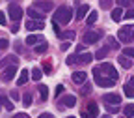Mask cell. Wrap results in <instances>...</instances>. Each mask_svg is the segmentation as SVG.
I'll return each mask as SVG.
<instances>
[{"label":"cell","mask_w":134,"mask_h":118,"mask_svg":"<svg viewBox=\"0 0 134 118\" xmlns=\"http://www.w3.org/2000/svg\"><path fill=\"white\" fill-rule=\"evenodd\" d=\"M73 19V9L67 8V6H60L56 11H54V17H52V23H62V24H67Z\"/></svg>","instance_id":"1"},{"label":"cell","mask_w":134,"mask_h":118,"mask_svg":"<svg viewBox=\"0 0 134 118\" xmlns=\"http://www.w3.org/2000/svg\"><path fill=\"white\" fill-rule=\"evenodd\" d=\"M117 38H119V41H125V43H129V41L134 38V24L123 26V28L119 30V34H117Z\"/></svg>","instance_id":"2"},{"label":"cell","mask_w":134,"mask_h":118,"mask_svg":"<svg viewBox=\"0 0 134 118\" xmlns=\"http://www.w3.org/2000/svg\"><path fill=\"white\" fill-rule=\"evenodd\" d=\"M8 13H9V17H11L13 21H19L21 17H23V8H21V6H17V4H9Z\"/></svg>","instance_id":"3"},{"label":"cell","mask_w":134,"mask_h":118,"mask_svg":"<svg viewBox=\"0 0 134 118\" xmlns=\"http://www.w3.org/2000/svg\"><path fill=\"white\" fill-rule=\"evenodd\" d=\"M100 38H103V32H86V34H84V43H95V41H99Z\"/></svg>","instance_id":"4"},{"label":"cell","mask_w":134,"mask_h":118,"mask_svg":"<svg viewBox=\"0 0 134 118\" xmlns=\"http://www.w3.org/2000/svg\"><path fill=\"white\" fill-rule=\"evenodd\" d=\"M15 73H17V66H15V64H11L9 67H6V70H4V73H2V81H4V82L11 81V79L15 77Z\"/></svg>","instance_id":"5"},{"label":"cell","mask_w":134,"mask_h":118,"mask_svg":"<svg viewBox=\"0 0 134 118\" xmlns=\"http://www.w3.org/2000/svg\"><path fill=\"white\" fill-rule=\"evenodd\" d=\"M103 101H106V103L112 107V105H119V101H121V96L119 94H106L103 97Z\"/></svg>","instance_id":"6"},{"label":"cell","mask_w":134,"mask_h":118,"mask_svg":"<svg viewBox=\"0 0 134 118\" xmlns=\"http://www.w3.org/2000/svg\"><path fill=\"white\" fill-rule=\"evenodd\" d=\"M95 82L99 84V86H103V88H110V86H114V81H112V79H104L103 75L97 77V79H95Z\"/></svg>","instance_id":"7"},{"label":"cell","mask_w":134,"mask_h":118,"mask_svg":"<svg viewBox=\"0 0 134 118\" xmlns=\"http://www.w3.org/2000/svg\"><path fill=\"white\" fill-rule=\"evenodd\" d=\"M26 28L28 30H43L45 28V23L43 21H28L26 23Z\"/></svg>","instance_id":"8"},{"label":"cell","mask_w":134,"mask_h":118,"mask_svg":"<svg viewBox=\"0 0 134 118\" xmlns=\"http://www.w3.org/2000/svg\"><path fill=\"white\" fill-rule=\"evenodd\" d=\"M36 8H39V11H52V2H43V0H39V2H36Z\"/></svg>","instance_id":"9"},{"label":"cell","mask_w":134,"mask_h":118,"mask_svg":"<svg viewBox=\"0 0 134 118\" xmlns=\"http://www.w3.org/2000/svg\"><path fill=\"white\" fill-rule=\"evenodd\" d=\"M86 79H88V73H86V71H75V73H73V81L78 82V84H80V82H86Z\"/></svg>","instance_id":"10"},{"label":"cell","mask_w":134,"mask_h":118,"mask_svg":"<svg viewBox=\"0 0 134 118\" xmlns=\"http://www.w3.org/2000/svg\"><path fill=\"white\" fill-rule=\"evenodd\" d=\"M28 15L32 17V21H43V17H45V15L39 13L36 8H30V9H28Z\"/></svg>","instance_id":"11"},{"label":"cell","mask_w":134,"mask_h":118,"mask_svg":"<svg viewBox=\"0 0 134 118\" xmlns=\"http://www.w3.org/2000/svg\"><path fill=\"white\" fill-rule=\"evenodd\" d=\"M88 11H90V6L88 4H82V6H78L76 17H78V19H84V15H88Z\"/></svg>","instance_id":"12"},{"label":"cell","mask_w":134,"mask_h":118,"mask_svg":"<svg viewBox=\"0 0 134 118\" xmlns=\"http://www.w3.org/2000/svg\"><path fill=\"white\" fill-rule=\"evenodd\" d=\"M63 105L65 107H75L76 105V97L75 96H65L63 97Z\"/></svg>","instance_id":"13"},{"label":"cell","mask_w":134,"mask_h":118,"mask_svg":"<svg viewBox=\"0 0 134 118\" xmlns=\"http://www.w3.org/2000/svg\"><path fill=\"white\" fill-rule=\"evenodd\" d=\"M78 56V62H82V64H90L91 60H93V55H90V53H84V55H76Z\"/></svg>","instance_id":"14"},{"label":"cell","mask_w":134,"mask_h":118,"mask_svg":"<svg viewBox=\"0 0 134 118\" xmlns=\"http://www.w3.org/2000/svg\"><path fill=\"white\" fill-rule=\"evenodd\" d=\"M28 79H30V73H28V71L24 70V71H21L19 79H17V84H19V86H23V84H24V82H26Z\"/></svg>","instance_id":"15"},{"label":"cell","mask_w":134,"mask_h":118,"mask_svg":"<svg viewBox=\"0 0 134 118\" xmlns=\"http://www.w3.org/2000/svg\"><path fill=\"white\" fill-rule=\"evenodd\" d=\"M108 51H110L108 47H100V49L97 51V55H95L93 58H97V60H103V58H104V56L108 55Z\"/></svg>","instance_id":"16"},{"label":"cell","mask_w":134,"mask_h":118,"mask_svg":"<svg viewBox=\"0 0 134 118\" xmlns=\"http://www.w3.org/2000/svg\"><path fill=\"white\" fill-rule=\"evenodd\" d=\"M88 112H90V116H99V107L93 103V101L88 105Z\"/></svg>","instance_id":"17"},{"label":"cell","mask_w":134,"mask_h":118,"mask_svg":"<svg viewBox=\"0 0 134 118\" xmlns=\"http://www.w3.org/2000/svg\"><path fill=\"white\" fill-rule=\"evenodd\" d=\"M41 77H43V71L39 70V67H34V70H32V79L39 82V79H41Z\"/></svg>","instance_id":"18"},{"label":"cell","mask_w":134,"mask_h":118,"mask_svg":"<svg viewBox=\"0 0 134 118\" xmlns=\"http://www.w3.org/2000/svg\"><path fill=\"white\" fill-rule=\"evenodd\" d=\"M0 103H2L8 111H13V103H11V101L8 99V97H4V96H0Z\"/></svg>","instance_id":"19"},{"label":"cell","mask_w":134,"mask_h":118,"mask_svg":"<svg viewBox=\"0 0 134 118\" xmlns=\"http://www.w3.org/2000/svg\"><path fill=\"white\" fill-rule=\"evenodd\" d=\"M39 94H41V101H47V97H48V88L45 86V84H39Z\"/></svg>","instance_id":"20"},{"label":"cell","mask_w":134,"mask_h":118,"mask_svg":"<svg viewBox=\"0 0 134 118\" xmlns=\"http://www.w3.org/2000/svg\"><path fill=\"white\" fill-rule=\"evenodd\" d=\"M119 64L125 67V70H129V67H132V60L130 58H125V56H119Z\"/></svg>","instance_id":"21"},{"label":"cell","mask_w":134,"mask_h":118,"mask_svg":"<svg viewBox=\"0 0 134 118\" xmlns=\"http://www.w3.org/2000/svg\"><path fill=\"white\" fill-rule=\"evenodd\" d=\"M121 17H123V9H121V8H115V9L112 11V19H114V21H119Z\"/></svg>","instance_id":"22"},{"label":"cell","mask_w":134,"mask_h":118,"mask_svg":"<svg viewBox=\"0 0 134 118\" xmlns=\"http://www.w3.org/2000/svg\"><path fill=\"white\" fill-rule=\"evenodd\" d=\"M123 112H125V116H129V118H132L134 116V105L132 103H129L125 109H123Z\"/></svg>","instance_id":"23"},{"label":"cell","mask_w":134,"mask_h":118,"mask_svg":"<svg viewBox=\"0 0 134 118\" xmlns=\"http://www.w3.org/2000/svg\"><path fill=\"white\" fill-rule=\"evenodd\" d=\"M58 38H62V40H75V32H73V30H69V32H63V34H60Z\"/></svg>","instance_id":"24"},{"label":"cell","mask_w":134,"mask_h":118,"mask_svg":"<svg viewBox=\"0 0 134 118\" xmlns=\"http://www.w3.org/2000/svg\"><path fill=\"white\" fill-rule=\"evenodd\" d=\"M97 17H99V15H97V11H91V13L88 15V19H86V23H88V24L91 26V24H93V23L97 21Z\"/></svg>","instance_id":"25"},{"label":"cell","mask_w":134,"mask_h":118,"mask_svg":"<svg viewBox=\"0 0 134 118\" xmlns=\"http://www.w3.org/2000/svg\"><path fill=\"white\" fill-rule=\"evenodd\" d=\"M123 90H125V96H129V97H134V86H130L129 82L125 84V88H123Z\"/></svg>","instance_id":"26"},{"label":"cell","mask_w":134,"mask_h":118,"mask_svg":"<svg viewBox=\"0 0 134 118\" xmlns=\"http://www.w3.org/2000/svg\"><path fill=\"white\" fill-rule=\"evenodd\" d=\"M23 105L24 107H30L32 105V94H24L23 96Z\"/></svg>","instance_id":"27"},{"label":"cell","mask_w":134,"mask_h":118,"mask_svg":"<svg viewBox=\"0 0 134 118\" xmlns=\"http://www.w3.org/2000/svg\"><path fill=\"white\" fill-rule=\"evenodd\" d=\"M123 56H132L134 58V47H125L123 49Z\"/></svg>","instance_id":"28"},{"label":"cell","mask_w":134,"mask_h":118,"mask_svg":"<svg viewBox=\"0 0 134 118\" xmlns=\"http://www.w3.org/2000/svg\"><path fill=\"white\" fill-rule=\"evenodd\" d=\"M37 41H39L37 36H28V38H26V43H28V45H36Z\"/></svg>","instance_id":"29"},{"label":"cell","mask_w":134,"mask_h":118,"mask_svg":"<svg viewBox=\"0 0 134 118\" xmlns=\"http://www.w3.org/2000/svg\"><path fill=\"white\" fill-rule=\"evenodd\" d=\"M45 51H47V43H41V45L36 47V53H37V55H39V53H45Z\"/></svg>","instance_id":"30"},{"label":"cell","mask_w":134,"mask_h":118,"mask_svg":"<svg viewBox=\"0 0 134 118\" xmlns=\"http://www.w3.org/2000/svg\"><path fill=\"white\" fill-rule=\"evenodd\" d=\"M67 64H69V66L78 64V56H69V58H67Z\"/></svg>","instance_id":"31"},{"label":"cell","mask_w":134,"mask_h":118,"mask_svg":"<svg viewBox=\"0 0 134 118\" xmlns=\"http://www.w3.org/2000/svg\"><path fill=\"white\" fill-rule=\"evenodd\" d=\"M8 45H9V43H8V40H4V38L0 40V51H4V49H8Z\"/></svg>","instance_id":"32"},{"label":"cell","mask_w":134,"mask_h":118,"mask_svg":"<svg viewBox=\"0 0 134 118\" xmlns=\"http://www.w3.org/2000/svg\"><path fill=\"white\" fill-rule=\"evenodd\" d=\"M112 0H100V8H110Z\"/></svg>","instance_id":"33"},{"label":"cell","mask_w":134,"mask_h":118,"mask_svg":"<svg viewBox=\"0 0 134 118\" xmlns=\"http://www.w3.org/2000/svg\"><path fill=\"white\" fill-rule=\"evenodd\" d=\"M108 41H110V47H114V49H119V43H117V41H115L114 38H110Z\"/></svg>","instance_id":"34"},{"label":"cell","mask_w":134,"mask_h":118,"mask_svg":"<svg viewBox=\"0 0 134 118\" xmlns=\"http://www.w3.org/2000/svg\"><path fill=\"white\" fill-rule=\"evenodd\" d=\"M13 118H32V116H30V114H26V112H17Z\"/></svg>","instance_id":"35"},{"label":"cell","mask_w":134,"mask_h":118,"mask_svg":"<svg viewBox=\"0 0 134 118\" xmlns=\"http://www.w3.org/2000/svg\"><path fill=\"white\" fill-rule=\"evenodd\" d=\"M125 17H127V19H134V8H132L130 11H127V13H125Z\"/></svg>","instance_id":"36"},{"label":"cell","mask_w":134,"mask_h":118,"mask_svg":"<svg viewBox=\"0 0 134 118\" xmlns=\"http://www.w3.org/2000/svg\"><path fill=\"white\" fill-rule=\"evenodd\" d=\"M0 24H6V15L0 11Z\"/></svg>","instance_id":"37"},{"label":"cell","mask_w":134,"mask_h":118,"mask_svg":"<svg viewBox=\"0 0 134 118\" xmlns=\"http://www.w3.org/2000/svg\"><path fill=\"white\" fill-rule=\"evenodd\" d=\"M39 118H52V114H50V112H41Z\"/></svg>","instance_id":"38"},{"label":"cell","mask_w":134,"mask_h":118,"mask_svg":"<svg viewBox=\"0 0 134 118\" xmlns=\"http://www.w3.org/2000/svg\"><path fill=\"white\" fill-rule=\"evenodd\" d=\"M60 94H63V86H62V84L56 88V96H60Z\"/></svg>","instance_id":"39"},{"label":"cell","mask_w":134,"mask_h":118,"mask_svg":"<svg viewBox=\"0 0 134 118\" xmlns=\"http://www.w3.org/2000/svg\"><path fill=\"white\" fill-rule=\"evenodd\" d=\"M11 32H13V34L19 32V24H13V26H11Z\"/></svg>","instance_id":"40"},{"label":"cell","mask_w":134,"mask_h":118,"mask_svg":"<svg viewBox=\"0 0 134 118\" xmlns=\"http://www.w3.org/2000/svg\"><path fill=\"white\" fill-rule=\"evenodd\" d=\"M117 4H119V6H127L129 2H127V0H117Z\"/></svg>","instance_id":"41"},{"label":"cell","mask_w":134,"mask_h":118,"mask_svg":"<svg viewBox=\"0 0 134 118\" xmlns=\"http://www.w3.org/2000/svg\"><path fill=\"white\" fill-rule=\"evenodd\" d=\"M129 84H130V86H134V77H130V81H129Z\"/></svg>","instance_id":"42"},{"label":"cell","mask_w":134,"mask_h":118,"mask_svg":"<svg viewBox=\"0 0 134 118\" xmlns=\"http://www.w3.org/2000/svg\"><path fill=\"white\" fill-rule=\"evenodd\" d=\"M103 118H112V116H110V114H104V116H103Z\"/></svg>","instance_id":"43"},{"label":"cell","mask_w":134,"mask_h":118,"mask_svg":"<svg viewBox=\"0 0 134 118\" xmlns=\"http://www.w3.org/2000/svg\"><path fill=\"white\" fill-rule=\"evenodd\" d=\"M69 118H75V116H69Z\"/></svg>","instance_id":"44"},{"label":"cell","mask_w":134,"mask_h":118,"mask_svg":"<svg viewBox=\"0 0 134 118\" xmlns=\"http://www.w3.org/2000/svg\"><path fill=\"white\" fill-rule=\"evenodd\" d=\"M132 118H134V116H132Z\"/></svg>","instance_id":"45"}]
</instances>
